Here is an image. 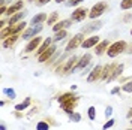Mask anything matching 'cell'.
Returning <instances> with one entry per match:
<instances>
[{
    "mask_svg": "<svg viewBox=\"0 0 132 130\" xmlns=\"http://www.w3.org/2000/svg\"><path fill=\"white\" fill-rule=\"evenodd\" d=\"M78 99H80V97H78L75 93L68 91V93H63V94L57 96V102H59V105H60V108H62V111H63V112L71 114L75 108H77Z\"/></svg>",
    "mask_w": 132,
    "mask_h": 130,
    "instance_id": "obj_1",
    "label": "cell"
},
{
    "mask_svg": "<svg viewBox=\"0 0 132 130\" xmlns=\"http://www.w3.org/2000/svg\"><path fill=\"white\" fill-rule=\"evenodd\" d=\"M26 24H27V23L21 21V23H18V24L3 27V29H2V32H0V38L5 41V39H6V38H9V36H14V34H21V32L26 29Z\"/></svg>",
    "mask_w": 132,
    "mask_h": 130,
    "instance_id": "obj_2",
    "label": "cell"
},
{
    "mask_svg": "<svg viewBox=\"0 0 132 130\" xmlns=\"http://www.w3.org/2000/svg\"><path fill=\"white\" fill-rule=\"evenodd\" d=\"M125 51H128V43L125 41H117L108 47L107 54H108V57H117V55L123 54Z\"/></svg>",
    "mask_w": 132,
    "mask_h": 130,
    "instance_id": "obj_3",
    "label": "cell"
},
{
    "mask_svg": "<svg viewBox=\"0 0 132 130\" xmlns=\"http://www.w3.org/2000/svg\"><path fill=\"white\" fill-rule=\"evenodd\" d=\"M107 9H108L107 2H98V3H95V5L92 6V9L89 11V18H90V20H96V18H99L104 12H107Z\"/></svg>",
    "mask_w": 132,
    "mask_h": 130,
    "instance_id": "obj_4",
    "label": "cell"
},
{
    "mask_svg": "<svg viewBox=\"0 0 132 130\" xmlns=\"http://www.w3.org/2000/svg\"><path fill=\"white\" fill-rule=\"evenodd\" d=\"M82 42H84L82 33H77L75 36L71 38V41L68 42V45H66V52H69V51H72V49H77L78 47H81Z\"/></svg>",
    "mask_w": 132,
    "mask_h": 130,
    "instance_id": "obj_5",
    "label": "cell"
},
{
    "mask_svg": "<svg viewBox=\"0 0 132 130\" xmlns=\"http://www.w3.org/2000/svg\"><path fill=\"white\" fill-rule=\"evenodd\" d=\"M42 32V25H32L30 29H27L26 32H23L21 34V38L23 39H33V38H36V34H39Z\"/></svg>",
    "mask_w": 132,
    "mask_h": 130,
    "instance_id": "obj_6",
    "label": "cell"
},
{
    "mask_svg": "<svg viewBox=\"0 0 132 130\" xmlns=\"http://www.w3.org/2000/svg\"><path fill=\"white\" fill-rule=\"evenodd\" d=\"M86 16H89V11H87V9H84V8H77L74 12H72L71 20H72V21H77V23H81Z\"/></svg>",
    "mask_w": 132,
    "mask_h": 130,
    "instance_id": "obj_7",
    "label": "cell"
},
{
    "mask_svg": "<svg viewBox=\"0 0 132 130\" xmlns=\"http://www.w3.org/2000/svg\"><path fill=\"white\" fill-rule=\"evenodd\" d=\"M56 48H57L56 45H51V47H50L47 51H45V52H42L41 55L38 57V58H39L38 61H39V63H48L50 60H51V57L56 54Z\"/></svg>",
    "mask_w": 132,
    "mask_h": 130,
    "instance_id": "obj_8",
    "label": "cell"
},
{
    "mask_svg": "<svg viewBox=\"0 0 132 130\" xmlns=\"http://www.w3.org/2000/svg\"><path fill=\"white\" fill-rule=\"evenodd\" d=\"M102 66H95L93 69H92V72L89 73V76H87V82H95L98 81V79H101V76H102Z\"/></svg>",
    "mask_w": 132,
    "mask_h": 130,
    "instance_id": "obj_9",
    "label": "cell"
},
{
    "mask_svg": "<svg viewBox=\"0 0 132 130\" xmlns=\"http://www.w3.org/2000/svg\"><path fill=\"white\" fill-rule=\"evenodd\" d=\"M77 63H78V57H71L68 61L65 63V67H63V72H62V75H69V73L74 72L75 66H77Z\"/></svg>",
    "mask_w": 132,
    "mask_h": 130,
    "instance_id": "obj_10",
    "label": "cell"
},
{
    "mask_svg": "<svg viewBox=\"0 0 132 130\" xmlns=\"http://www.w3.org/2000/svg\"><path fill=\"white\" fill-rule=\"evenodd\" d=\"M90 61H92V54H84L81 58H78V63H77L74 70H82V69H86L87 66L90 64Z\"/></svg>",
    "mask_w": 132,
    "mask_h": 130,
    "instance_id": "obj_11",
    "label": "cell"
},
{
    "mask_svg": "<svg viewBox=\"0 0 132 130\" xmlns=\"http://www.w3.org/2000/svg\"><path fill=\"white\" fill-rule=\"evenodd\" d=\"M41 42H42V39L39 38V36H36V38H33V39H30L29 41V43L26 45V48H24V52H33L36 48H39V45H41Z\"/></svg>",
    "mask_w": 132,
    "mask_h": 130,
    "instance_id": "obj_12",
    "label": "cell"
},
{
    "mask_svg": "<svg viewBox=\"0 0 132 130\" xmlns=\"http://www.w3.org/2000/svg\"><path fill=\"white\" fill-rule=\"evenodd\" d=\"M23 8H24V3H23V0H18V2H15L14 5H9L8 11H6V15H9V18L12 15H15L16 12H20V11H23Z\"/></svg>",
    "mask_w": 132,
    "mask_h": 130,
    "instance_id": "obj_13",
    "label": "cell"
},
{
    "mask_svg": "<svg viewBox=\"0 0 132 130\" xmlns=\"http://www.w3.org/2000/svg\"><path fill=\"white\" fill-rule=\"evenodd\" d=\"M119 66V63H110V64L104 66V69H102V76H101V79L102 81H107L108 78L111 76V73L114 72V69Z\"/></svg>",
    "mask_w": 132,
    "mask_h": 130,
    "instance_id": "obj_14",
    "label": "cell"
},
{
    "mask_svg": "<svg viewBox=\"0 0 132 130\" xmlns=\"http://www.w3.org/2000/svg\"><path fill=\"white\" fill-rule=\"evenodd\" d=\"M71 24H72V20L69 18V20H62V21H57L56 24L53 25V32L57 33L60 32V30H66L68 27H71Z\"/></svg>",
    "mask_w": 132,
    "mask_h": 130,
    "instance_id": "obj_15",
    "label": "cell"
},
{
    "mask_svg": "<svg viewBox=\"0 0 132 130\" xmlns=\"http://www.w3.org/2000/svg\"><path fill=\"white\" fill-rule=\"evenodd\" d=\"M99 36H90V38H87V39H84V42H82V48L89 49V48H95L96 45L99 43Z\"/></svg>",
    "mask_w": 132,
    "mask_h": 130,
    "instance_id": "obj_16",
    "label": "cell"
},
{
    "mask_svg": "<svg viewBox=\"0 0 132 130\" xmlns=\"http://www.w3.org/2000/svg\"><path fill=\"white\" fill-rule=\"evenodd\" d=\"M27 15V12H24V11H20V12H16L15 15H12L11 18H9V23L8 25H14V24H18V23H21L23 20H24V16Z\"/></svg>",
    "mask_w": 132,
    "mask_h": 130,
    "instance_id": "obj_17",
    "label": "cell"
},
{
    "mask_svg": "<svg viewBox=\"0 0 132 130\" xmlns=\"http://www.w3.org/2000/svg\"><path fill=\"white\" fill-rule=\"evenodd\" d=\"M110 45H111V43H110L107 39H105V41H101L98 45L95 47V54H96V55H102V54H104V52L108 49V47H110Z\"/></svg>",
    "mask_w": 132,
    "mask_h": 130,
    "instance_id": "obj_18",
    "label": "cell"
},
{
    "mask_svg": "<svg viewBox=\"0 0 132 130\" xmlns=\"http://www.w3.org/2000/svg\"><path fill=\"white\" fill-rule=\"evenodd\" d=\"M20 38H21V34H14V36L6 38V39L3 41V48H11V47H14Z\"/></svg>",
    "mask_w": 132,
    "mask_h": 130,
    "instance_id": "obj_19",
    "label": "cell"
},
{
    "mask_svg": "<svg viewBox=\"0 0 132 130\" xmlns=\"http://www.w3.org/2000/svg\"><path fill=\"white\" fill-rule=\"evenodd\" d=\"M123 69H125V64H123V63H120V64L114 69V72L111 73V76L107 79V84H108V82H113L117 76H120V75H122V72H123Z\"/></svg>",
    "mask_w": 132,
    "mask_h": 130,
    "instance_id": "obj_20",
    "label": "cell"
},
{
    "mask_svg": "<svg viewBox=\"0 0 132 130\" xmlns=\"http://www.w3.org/2000/svg\"><path fill=\"white\" fill-rule=\"evenodd\" d=\"M47 20H48L47 14H45V12H41V14H38V15H35L32 18V24L33 25H39V24H42L44 21H47Z\"/></svg>",
    "mask_w": 132,
    "mask_h": 130,
    "instance_id": "obj_21",
    "label": "cell"
},
{
    "mask_svg": "<svg viewBox=\"0 0 132 130\" xmlns=\"http://www.w3.org/2000/svg\"><path fill=\"white\" fill-rule=\"evenodd\" d=\"M101 27H102V23H101V21H95V23H92L90 25L84 27L81 30V33H92V32H95V30H99Z\"/></svg>",
    "mask_w": 132,
    "mask_h": 130,
    "instance_id": "obj_22",
    "label": "cell"
},
{
    "mask_svg": "<svg viewBox=\"0 0 132 130\" xmlns=\"http://www.w3.org/2000/svg\"><path fill=\"white\" fill-rule=\"evenodd\" d=\"M32 105V99L30 97H26L21 103H18V105H15V111H20V112H23L24 109H27L29 106Z\"/></svg>",
    "mask_w": 132,
    "mask_h": 130,
    "instance_id": "obj_23",
    "label": "cell"
},
{
    "mask_svg": "<svg viewBox=\"0 0 132 130\" xmlns=\"http://www.w3.org/2000/svg\"><path fill=\"white\" fill-rule=\"evenodd\" d=\"M51 42H53V39H50V38H47L45 41L42 42V45L39 47V48H38V51H36V52H38V57L41 55L42 52H45V51H47L50 47H51Z\"/></svg>",
    "mask_w": 132,
    "mask_h": 130,
    "instance_id": "obj_24",
    "label": "cell"
},
{
    "mask_svg": "<svg viewBox=\"0 0 132 130\" xmlns=\"http://www.w3.org/2000/svg\"><path fill=\"white\" fill-rule=\"evenodd\" d=\"M66 36H68V32L66 30H60V32L56 33V36L53 38V42H59V41H63Z\"/></svg>",
    "mask_w": 132,
    "mask_h": 130,
    "instance_id": "obj_25",
    "label": "cell"
},
{
    "mask_svg": "<svg viewBox=\"0 0 132 130\" xmlns=\"http://www.w3.org/2000/svg\"><path fill=\"white\" fill-rule=\"evenodd\" d=\"M50 124L47 120H42V121H39L38 124H36V130H50Z\"/></svg>",
    "mask_w": 132,
    "mask_h": 130,
    "instance_id": "obj_26",
    "label": "cell"
},
{
    "mask_svg": "<svg viewBox=\"0 0 132 130\" xmlns=\"http://www.w3.org/2000/svg\"><path fill=\"white\" fill-rule=\"evenodd\" d=\"M120 9L122 11H129V9H132V0H122L120 2Z\"/></svg>",
    "mask_w": 132,
    "mask_h": 130,
    "instance_id": "obj_27",
    "label": "cell"
},
{
    "mask_svg": "<svg viewBox=\"0 0 132 130\" xmlns=\"http://www.w3.org/2000/svg\"><path fill=\"white\" fill-rule=\"evenodd\" d=\"M68 117H69V120L74 123H80L81 121V114H78V112H71V114H68Z\"/></svg>",
    "mask_w": 132,
    "mask_h": 130,
    "instance_id": "obj_28",
    "label": "cell"
},
{
    "mask_svg": "<svg viewBox=\"0 0 132 130\" xmlns=\"http://www.w3.org/2000/svg\"><path fill=\"white\" fill-rule=\"evenodd\" d=\"M3 94H6L9 99H15L16 97V93L14 88H3Z\"/></svg>",
    "mask_w": 132,
    "mask_h": 130,
    "instance_id": "obj_29",
    "label": "cell"
},
{
    "mask_svg": "<svg viewBox=\"0 0 132 130\" xmlns=\"http://www.w3.org/2000/svg\"><path fill=\"white\" fill-rule=\"evenodd\" d=\"M57 20H59V14H57V12H53V14L48 16L47 23H48V24H53V25H54L56 23H57Z\"/></svg>",
    "mask_w": 132,
    "mask_h": 130,
    "instance_id": "obj_30",
    "label": "cell"
},
{
    "mask_svg": "<svg viewBox=\"0 0 132 130\" xmlns=\"http://www.w3.org/2000/svg\"><path fill=\"white\" fill-rule=\"evenodd\" d=\"M87 115H89V118H90L92 121H95V118H96V109H95V106H90L87 109Z\"/></svg>",
    "mask_w": 132,
    "mask_h": 130,
    "instance_id": "obj_31",
    "label": "cell"
},
{
    "mask_svg": "<svg viewBox=\"0 0 132 130\" xmlns=\"http://www.w3.org/2000/svg\"><path fill=\"white\" fill-rule=\"evenodd\" d=\"M122 90H123V91H126V93H132V79L126 82L123 87H122Z\"/></svg>",
    "mask_w": 132,
    "mask_h": 130,
    "instance_id": "obj_32",
    "label": "cell"
},
{
    "mask_svg": "<svg viewBox=\"0 0 132 130\" xmlns=\"http://www.w3.org/2000/svg\"><path fill=\"white\" fill-rule=\"evenodd\" d=\"M113 126H114V120H113V118H110V120H108V121L105 123L104 126H102V129H104V130H107V129H111Z\"/></svg>",
    "mask_w": 132,
    "mask_h": 130,
    "instance_id": "obj_33",
    "label": "cell"
},
{
    "mask_svg": "<svg viewBox=\"0 0 132 130\" xmlns=\"http://www.w3.org/2000/svg\"><path fill=\"white\" fill-rule=\"evenodd\" d=\"M82 2H84V0H68V2H66V6H77V5H80Z\"/></svg>",
    "mask_w": 132,
    "mask_h": 130,
    "instance_id": "obj_34",
    "label": "cell"
},
{
    "mask_svg": "<svg viewBox=\"0 0 132 130\" xmlns=\"http://www.w3.org/2000/svg\"><path fill=\"white\" fill-rule=\"evenodd\" d=\"M123 21H125V23H129V21H132V14H126V15L123 16Z\"/></svg>",
    "mask_w": 132,
    "mask_h": 130,
    "instance_id": "obj_35",
    "label": "cell"
},
{
    "mask_svg": "<svg viewBox=\"0 0 132 130\" xmlns=\"http://www.w3.org/2000/svg\"><path fill=\"white\" fill-rule=\"evenodd\" d=\"M111 114H113V108H111V106H108L107 109H105V117H110Z\"/></svg>",
    "mask_w": 132,
    "mask_h": 130,
    "instance_id": "obj_36",
    "label": "cell"
},
{
    "mask_svg": "<svg viewBox=\"0 0 132 130\" xmlns=\"http://www.w3.org/2000/svg\"><path fill=\"white\" fill-rule=\"evenodd\" d=\"M50 2H51V0H38V5H39V6H44V5H47Z\"/></svg>",
    "mask_w": 132,
    "mask_h": 130,
    "instance_id": "obj_37",
    "label": "cell"
},
{
    "mask_svg": "<svg viewBox=\"0 0 132 130\" xmlns=\"http://www.w3.org/2000/svg\"><path fill=\"white\" fill-rule=\"evenodd\" d=\"M45 120H47V121H48L50 124H51V126H57V123H56V121H53V118H51V117H48V118H45Z\"/></svg>",
    "mask_w": 132,
    "mask_h": 130,
    "instance_id": "obj_38",
    "label": "cell"
},
{
    "mask_svg": "<svg viewBox=\"0 0 132 130\" xmlns=\"http://www.w3.org/2000/svg\"><path fill=\"white\" fill-rule=\"evenodd\" d=\"M117 93H120V88L119 87H114V88L111 90V94H117Z\"/></svg>",
    "mask_w": 132,
    "mask_h": 130,
    "instance_id": "obj_39",
    "label": "cell"
},
{
    "mask_svg": "<svg viewBox=\"0 0 132 130\" xmlns=\"http://www.w3.org/2000/svg\"><path fill=\"white\" fill-rule=\"evenodd\" d=\"M126 117H128L129 120L132 118V109H129V111H128V114H126Z\"/></svg>",
    "mask_w": 132,
    "mask_h": 130,
    "instance_id": "obj_40",
    "label": "cell"
},
{
    "mask_svg": "<svg viewBox=\"0 0 132 130\" xmlns=\"http://www.w3.org/2000/svg\"><path fill=\"white\" fill-rule=\"evenodd\" d=\"M15 117H16V118H21V117H23V114H21L20 111H16V112H15Z\"/></svg>",
    "mask_w": 132,
    "mask_h": 130,
    "instance_id": "obj_41",
    "label": "cell"
},
{
    "mask_svg": "<svg viewBox=\"0 0 132 130\" xmlns=\"http://www.w3.org/2000/svg\"><path fill=\"white\" fill-rule=\"evenodd\" d=\"M0 130H6V126H5V124H3V123H2V124H0Z\"/></svg>",
    "mask_w": 132,
    "mask_h": 130,
    "instance_id": "obj_42",
    "label": "cell"
},
{
    "mask_svg": "<svg viewBox=\"0 0 132 130\" xmlns=\"http://www.w3.org/2000/svg\"><path fill=\"white\" fill-rule=\"evenodd\" d=\"M56 3H63V2H68V0H54Z\"/></svg>",
    "mask_w": 132,
    "mask_h": 130,
    "instance_id": "obj_43",
    "label": "cell"
},
{
    "mask_svg": "<svg viewBox=\"0 0 132 130\" xmlns=\"http://www.w3.org/2000/svg\"><path fill=\"white\" fill-rule=\"evenodd\" d=\"M128 52H129V54H132V45L129 47V48H128Z\"/></svg>",
    "mask_w": 132,
    "mask_h": 130,
    "instance_id": "obj_44",
    "label": "cell"
},
{
    "mask_svg": "<svg viewBox=\"0 0 132 130\" xmlns=\"http://www.w3.org/2000/svg\"><path fill=\"white\" fill-rule=\"evenodd\" d=\"M126 130H132V127H131V129H126Z\"/></svg>",
    "mask_w": 132,
    "mask_h": 130,
    "instance_id": "obj_45",
    "label": "cell"
},
{
    "mask_svg": "<svg viewBox=\"0 0 132 130\" xmlns=\"http://www.w3.org/2000/svg\"><path fill=\"white\" fill-rule=\"evenodd\" d=\"M131 36H132V29H131Z\"/></svg>",
    "mask_w": 132,
    "mask_h": 130,
    "instance_id": "obj_46",
    "label": "cell"
},
{
    "mask_svg": "<svg viewBox=\"0 0 132 130\" xmlns=\"http://www.w3.org/2000/svg\"><path fill=\"white\" fill-rule=\"evenodd\" d=\"M29 2H35V0H29Z\"/></svg>",
    "mask_w": 132,
    "mask_h": 130,
    "instance_id": "obj_47",
    "label": "cell"
},
{
    "mask_svg": "<svg viewBox=\"0 0 132 130\" xmlns=\"http://www.w3.org/2000/svg\"><path fill=\"white\" fill-rule=\"evenodd\" d=\"M131 121H132V118H131Z\"/></svg>",
    "mask_w": 132,
    "mask_h": 130,
    "instance_id": "obj_48",
    "label": "cell"
}]
</instances>
